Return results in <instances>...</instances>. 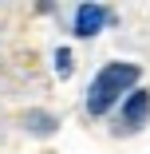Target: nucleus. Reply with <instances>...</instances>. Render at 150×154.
Listing matches in <instances>:
<instances>
[{"label":"nucleus","mask_w":150,"mask_h":154,"mask_svg":"<svg viewBox=\"0 0 150 154\" xmlns=\"http://www.w3.org/2000/svg\"><path fill=\"white\" fill-rule=\"evenodd\" d=\"M24 127L32 131V134H40V138H44V134H51V131L59 127V119H55V115H47V111H28V115H24Z\"/></svg>","instance_id":"4"},{"label":"nucleus","mask_w":150,"mask_h":154,"mask_svg":"<svg viewBox=\"0 0 150 154\" xmlns=\"http://www.w3.org/2000/svg\"><path fill=\"white\" fill-rule=\"evenodd\" d=\"M146 119H150V91H134V95H127L123 111H118V131H138L146 127Z\"/></svg>","instance_id":"2"},{"label":"nucleus","mask_w":150,"mask_h":154,"mask_svg":"<svg viewBox=\"0 0 150 154\" xmlns=\"http://www.w3.org/2000/svg\"><path fill=\"white\" fill-rule=\"evenodd\" d=\"M142 79V67L138 63H107L99 67V75L91 79V87H87V115H107L118 99L127 103V95H134V83Z\"/></svg>","instance_id":"1"},{"label":"nucleus","mask_w":150,"mask_h":154,"mask_svg":"<svg viewBox=\"0 0 150 154\" xmlns=\"http://www.w3.org/2000/svg\"><path fill=\"white\" fill-rule=\"evenodd\" d=\"M115 20V12L111 8H103V4H79L75 8V36H95V32H103V28Z\"/></svg>","instance_id":"3"},{"label":"nucleus","mask_w":150,"mask_h":154,"mask_svg":"<svg viewBox=\"0 0 150 154\" xmlns=\"http://www.w3.org/2000/svg\"><path fill=\"white\" fill-rule=\"evenodd\" d=\"M55 75H71V51L67 48L55 51Z\"/></svg>","instance_id":"5"}]
</instances>
